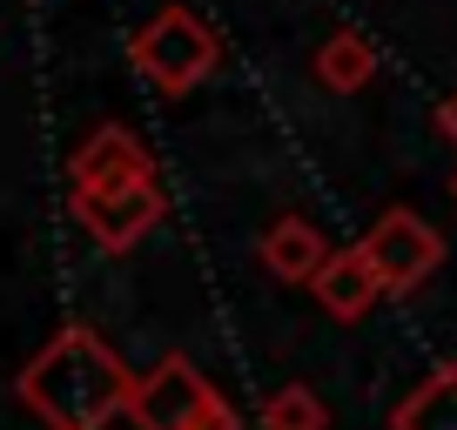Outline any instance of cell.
I'll return each mask as SVG.
<instances>
[{"instance_id": "1", "label": "cell", "mask_w": 457, "mask_h": 430, "mask_svg": "<svg viewBox=\"0 0 457 430\" xmlns=\"http://www.w3.org/2000/svg\"><path fill=\"white\" fill-rule=\"evenodd\" d=\"M14 390H21V403H28L47 430H108V417L129 410L135 376L95 330L68 323L47 350L28 357V370H21Z\"/></svg>"}, {"instance_id": "2", "label": "cell", "mask_w": 457, "mask_h": 430, "mask_svg": "<svg viewBox=\"0 0 457 430\" xmlns=\"http://www.w3.org/2000/svg\"><path fill=\"white\" fill-rule=\"evenodd\" d=\"M129 417H135V430H243L236 410H228V397L182 357V350H169L148 376H135Z\"/></svg>"}, {"instance_id": "3", "label": "cell", "mask_w": 457, "mask_h": 430, "mask_svg": "<svg viewBox=\"0 0 457 430\" xmlns=\"http://www.w3.org/2000/svg\"><path fill=\"white\" fill-rule=\"evenodd\" d=\"M129 54H135V68H142V81L155 87V95H188L195 81L215 74L222 47H215V34L202 28L188 7H162V14L135 34Z\"/></svg>"}, {"instance_id": "4", "label": "cell", "mask_w": 457, "mask_h": 430, "mask_svg": "<svg viewBox=\"0 0 457 430\" xmlns=\"http://www.w3.org/2000/svg\"><path fill=\"white\" fill-rule=\"evenodd\" d=\"M363 256H370L384 296H411V289H424L430 276H437L444 236L430 229L417 209H384V215L370 222V236H363Z\"/></svg>"}, {"instance_id": "5", "label": "cell", "mask_w": 457, "mask_h": 430, "mask_svg": "<svg viewBox=\"0 0 457 430\" xmlns=\"http://www.w3.org/2000/svg\"><path fill=\"white\" fill-rule=\"evenodd\" d=\"M68 209L108 256H121V249H135L162 222V188H155V175H148V182L108 188V195H68Z\"/></svg>"}, {"instance_id": "6", "label": "cell", "mask_w": 457, "mask_h": 430, "mask_svg": "<svg viewBox=\"0 0 457 430\" xmlns=\"http://www.w3.org/2000/svg\"><path fill=\"white\" fill-rule=\"evenodd\" d=\"M148 175H155V161H148V148L135 142L121 121H101V128L74 148V161H68V188L74 195H108V188L148 182Z\"/></svg>"}, {"instance_id": "7", "label": "cell", "mask_w": 457, "mask_h": 430, "mask_svg": "<svg viewBox=\"0 0 457 430\" xmlns=\"http://www.w3.org/2000/svg\"><path fill=\"white\" fill-rule=\"evenodd\" d=\"M310 289H316V302H323L337 323H357V316H370V302L384 296V283H377V269H370V256H363V243L329 249V262L310 276Z\"/></svg>"}, {"instance_id": "8", "label": "cell", "mask_w": 457, "mask_h": 430, "mask_svg": "<svg viewBox=\"0 0 457 430\" xmlns=\"http://www.w3.org/2000/svg\"><path fill=\"white\" fill-rule=\"evenodd\" d=\"M323 262H329V243H323L316 222H303V215L270 222V236H262V269H270L276 283H310Z\"/></svg>"}, {"instance_id": "9", "label": "cell", "mask_w": 457, "mask_h": 430, "mask_svg": "<svg viewBox=\"0 0 457 430\" xmlns=\"http://www.w3.org/2000/svg\"><path fill=\"white\" fill-rule=\"evenodd\" d=\"M390 430H457V363H430L397 397Z\"/></svg>"}, {"instance_id": "10", "label": "cell", "mask_w": 457, "mask_h": 430, "mask_svg": "<svg viewBox=\"0 0 457 430\" xmlns=\"http://www.w3.org/2000/svg\"><path fill=\"white\" fill-rule=\"evenodd\" d=\"M310 74L329 87V95H357V87H370V74H377V47L363 41L357 28H337L323 47H316Z\"/></svg>"}, {"instance_id": "11", "label": "cell", "mask_w": 457, "mask_h": 430, "mask_svg": "<svg viewBox=\"0 0 457 430\" xmlns=\"http://www.w3.org/2000/svg\"><path fill=\"white\" fill-rule=\"evenodd\" d=\"M262 430H329V410H323V397H316V390L283 384V390H270V397H262Z\"/></svg>"}, {"instance_id": "12", "label": "cell", "mask_w": 457, "mask_h": 430, "mask_svg": "<svg viewBox=\"0 0 457 430\" xmlns=\"http://www.w3.org/2000/svg\"><path fill=\"white\" fill-rule=\"evenodd\" d=\"M437 128L457 142V95H444V108H437Z\"/></svg>"}, {"instance_id": "13", "label": "cell", "mask_w": 457, "mask_h": 430, "mask_svg": "<svg viewBox=\"0 0 457 430\" xmlns=\"http://www.w3.org/2000/svg\"><path fill=\"white\" fill-rule=\"evenodd\" d=\"M451 195H457V175H451Z\"/></svg>"}]
</instances>
